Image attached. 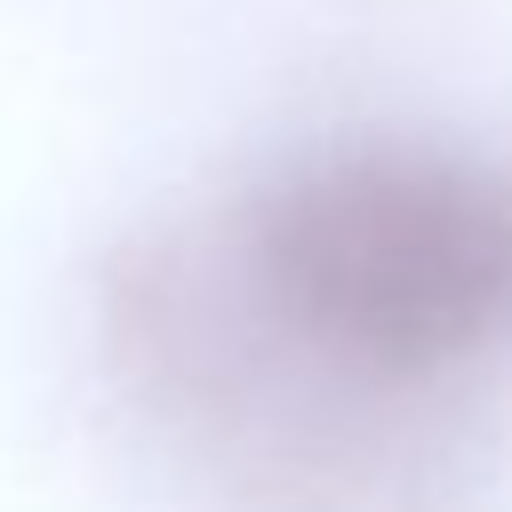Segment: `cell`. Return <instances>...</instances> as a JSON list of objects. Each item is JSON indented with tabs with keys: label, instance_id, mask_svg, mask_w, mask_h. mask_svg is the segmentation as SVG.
I'll use <instances>...</instances> for the list:
<instances>
[{
	"label": "cell",
	"instance_id": "1",
	"mask_svg": "<svg viewBox=\"0 0 512 512\" xmlns=\"http://www.w3.org/2000/svg\"><path fill=\"white\" fill-rule=\"evenodd\" d=\"M296 304L376 360H432L512 320V200L440 168H352L280 224Z\"/></svg>",
	"mask_w": 512,
	"mask_h": 512
}]
</instances>
